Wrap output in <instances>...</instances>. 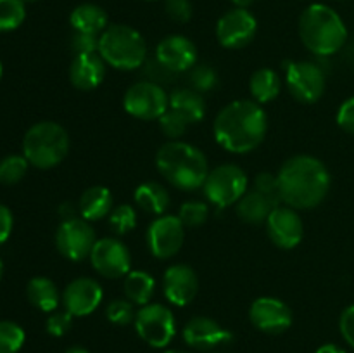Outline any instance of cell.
I'll list each match as a JSON object with an SVG mask.
<instances>
[{
	"label": "cell",
	"mask_w": 354,
	"mask_h": 353,
	"mask_svg": "<svg viewBox=\"0 0 354 353\" xmlns=\"http://www.w3.org/2000/svg\"><path fill=\"white\" fill-rule=\"evenodd\" d=\"M268 132V116L261 104L239 99L227 104L213 123L214 141L225 151L248 154L258 149Z\"/></svg>",
	"instance_id": "obj_1"
},
{
	"label": "cell",
	"mask_w": 354,
	"mask_h": 353,
	"mask_svg": "<svg viewBox=\"0 0 354 353\" xmlns=\"http://www.w3.org/2000/svg\"><path fill=\"white\" fill-rule=\"evenodd\" d=\"M280 201L294 210H311L322 204L330 190V173L318 158L297 154L287 159L277 173Z\"/></svg>",
	"instance_id": "obj_2"
},
{
	"label": "cell",
	"mask_w": 354,
	"mask_h": 353,
	"mask_svg": "<svg viewBox=\"0 0 354 353\" xmlns=\"http://www.w3.org/2000/svg\"><path fill=\"white\" fill-rule=\"evenodd\" d=\"M158 172L180 190H197L209 173L207 158L199 147L183 141H168L156 154Z\"/></svg>",
	"instance_id": "obj_3"
},
{
	"label": "cell",
	"mask_w": 354,
	"mask_h": 353,
	"mask_svg": "<svg viewBox=\"0 0 354 353\" xmlns=\"http://www.w3.org/2000/svg\"><path fill=\"white\" fill-rule=\"evenodd\" d=\"M299 38L304 47L318 57H328L341 51L348 40L342 17L325 3H311L299 17Z\"/></svg>",
	"instance_id": "obj_4"
},
{
	"label": "cell",
	"mask_w": 354,
	"mask_h": 353,
	"mask_svg": "<svg viewBox=\"0 0 354 353\" xmlns=\"http://www.w3.org/2000/svg\"><path fill=\"white\" fill-rule=\"evenodd\" d=\"M99 54L111 68L133 71L147 61V42L128 24H109L99 35Z\"/></svg>",
	"instance_id": "obj_5"
},
{
	"label": "cell",
	"mask_w": 354,
	"mask_h": 353,
	"mask_svg": "<svg viewBox=\"0 0 354 353\" xmlns=\"http://www.w3.org/2000/svg\"><path fill=\"white\" fill-rule=\"evenodd\" d=\"M68 152L69 135L55 121H40L24 134L23 156L35 168H54L64 161Z\"/></svg>",
	"instance_id": "obj_6"
},
{
	"label": "cell",
	"mask_w": 354,
	"mask_h": 353,
	"mask_svg": "<svg viewBox=\"0 0 354 353\" xmlns=\"http://www.w3.org/2000/svg\"><path fill=\"white\" fill-rule=\"evenodd\" d=\"M249 180L244 170L234 163H225L209 170L207 179L204 182V196L216 208H223L237 204V201L248 192Z\"/></svg>",
	"instance_id": "obj_7"
},
{
	"label": "cell",
	"mask_w": 354,
	"mask_h": 353,
	"mask_svg": "<svg viewBox=\"0 0 354 353\" xmlns=\"http://www.w3.org/2000/svg\"><path fill=\"white\" fill-rule=\"evenodd\" d=\"M135 331L152 348H166L176 334L173 311L161 303H147L135 315Z\"/></svg>",
	"instance_id": "obj_8"
},
{
	"label": "cell",
	"mask_w": 354,
	"mask_h": 353,
	"mask_svg": "<svg viewBox=\"0 0 354 353\" xmlns=\"http://www.w3.org/2000/svg\"><path fill=\"white\" fill-rule=\"evenodd\" d=\"M123 107L130 116L142 121H158L169 109V96L165 87L158 83L142 82L133 83L123 97Z\"/></svg>",
	"instance_id": "obj_9"
},
{
	"label": "cell",
	"mask_w": 354,
	"mask_h": 353,
	"mask_svg": "<svg viewBox=\"0 0 354 353\" xmlns=\"http://www.w3.org/2000/svg\"><path fill=\"white\" fill-rule=\"evenodd\" d=\"M286 85L290 96L303 104L322 99L327 87L324 69L311 61H292L286 66Z\"/></svg>",
	"instance_id": "obj_10"
},
{
	"label": "cell",
	"mask_w": 354,
	"mask_h": 353,
	"mask_svg": "<svg viewBox=\"0 0 354 353\" xmlns=\"http://www.w3.org/2000/svg\"><path fill=\"white\" fill-rule=\"evenodd\" d=\"M95 242V230L85 218L75 217L62 220L55 232V248L66 260L71 262H82L88 258Z\"/></svg>",
	"instance_id": "obj_11"
},
{
	"label": "cell",
	"mask_w": 354,
	"mask_h": 353,
	"mask_svg": "<svg viewBox=\"0 0 354 353\" xmlns=\"http://www.w3.org/2000/svg\"><path fill=\"white\" fill-rule=\"evenodd\" d=\"M185 241V225L175 215H161L147 227L145 242L151 255L158 260H168L178 255Z\"/></svg>",
	"instance_id": "obj_12"
},
{
	"label": "cell",
	"mask_w": 354,
	"mask_h": 353,
	"mask_svg": "<svg viewBox=\"0 0 354 353\" xmlns=\"http://www.w3.org/2000/svg\"><path fill=\"white\" fill-rule=\"evenodd\" d=\"M88 260L92 269L107 279H124L131 270L130 249L116 237L97 239Z\"/></svg>",
	"instance_id": "obj_13"
},
{
	"label": "cell",
	"mask_w": 354,
	"mask_h": 353,
	"mask_svg": "<svg viewBox=\"0 0 354 353\" xmlns=\"http://www.w3.org/2000/svg\"><path fill=\"white\" fill-rule=\"evenodd\" d=\"M258 31V21L249 12L248 9H235L228 10L218 19L216 23V38L220 45L225 48H244L245 45L251 44Z\"/></svg>",
	"instance_id": "obj_14"
},
{
	"label": "cell",
	"mask_w": 354,
	"mask_h": 353,
	"mask_svg": "<svg viewBox=\"0 0 354 353\" xmlns=\"http://www.w3.org/2000/svg\"><path fill=\"white\" fill-rule=\"evenodd\" d=\"M266 232L277 248L294 249L304 235V225L297 210L290 206H275L266 218Z\"/></svg>",
	"instance_id": "obj_15"
},
{
	"label": "cell",
	"mask_w": 354,
	"mask_h": 353,
	"mask_svg": "<svg viewBox=\"0 0 354 353\" xmlns=\"http://www.w3.org/2000/svg\"><path fill=\"white\" fill-rule=\"evenodd\" d=\"M251 324L266 334H282L292 325V311L282 300L261 296L252 301L249 308Z\"/></svg>",
	"instance_id": "obj_16"
},
{
	"label": "cell",
	"mask_w": 354,
	"mask_h": 353,
	"mask_svg": "<svg viewBox=\"0 0 354 353\" xmlns=\"http://www.w3.org/2000/svg\"><path fill=\"white\" fill-rule=\"evenodd\" d=\"M104 291L92 277H78L62 291L61 301L73 317H86L102 303Z\"/></svg>",
	"instance_id": "obj_17"
},
{
	"label": "cell",
	"mask_w": 354,
	"mask_h": 353,
	"mask_svg": "<svg viewBox=\"0 0 354 353\" xmlns=\"http://www.w3.org/2000/svg\"><path fill=\"white\" fill-rule=\"evenodd\" d=\"M183 341L196 350H213L223 346L234 339L228 329H225L220 322L211 317L197 315L185 324L182 331Z\"/></svg>",
	"instance_id": "obj_18"
},
{
	"label": "cell",
	"mask_w": 354,
	"mask_h": 353,
	"mask_svg": "<svg viewBox=\"0 0 354 353\" xmlns=\"http://www.w3.org/2000/svg\"><path fill=\"white\" fill-rule=\"evenodd\" d=\"M199 291V279L192 266L175 263L166 269L162 275V293L175 307H187Z\"/></svg>",
	"instance_id": "obj_19"
},
{
	"label": "cell",
	"mask_w": 354,
	"mask_h": 353,
	"mask_svg": "<svg viewBox=\"0 0 354 353\" xmlns=\"http://www.w3.org/2000/svg\"><path fill=\"white\" fill-rule=\"evenodd\" d=\"M156 59L173 73H185L197 64V47L183 35H169L156 47Z\"/></svg>",
	"instance_id": "obj_20"
},
{
	"label": "cell",
	"mask_w": 354,
	"mask_h": 353,
	"mask_svg": "<svg viewBox=\"0 0 354 353\" xmlns=\"http://www.w3.org/2000/svg\"><path fill=\"white\" fill-rule=\"evenodd\" d=\"M106 76V61L99 52L75 55L69 66V80L78 90H93L104 82Z\"/></svg>",
	"instance_id": "obj_21"
},
{
	"label": "cell",
	"mask_w": 354,
	"mask_h": 353,
	"mask_svg": "<svg viewBox=\"0 0 354 353\" xmlns=\"http://www.w3.org/2000/svg\"><path fill=\"white\" fill-rule=\"evenodd\" d=\"M78 210L85 220H102L113 211V194L104 185L88 187L80 197Z\"/></svg>",
	"instance_id": "obj_22"
},
{
	"label": "cell",
	"mask_w": 354,
	"mask_h": 353,
	"mask_svg": "<svg viewBox=\"0 0 354 353\" xmlns=\"http://www.w3.org/2000/svg\"><path fill=\"white\" fill-rule=\"evenodd\" d=\"M277 204L272 199H268L266 196H263L261 192H258L256 189L248 190L241 199L235 204V211H237V217L241 218L244 224L251 225H259L265 224L268 215L272 213V210Z\"/></svg>",
	"instance_id": "obj_23"
},
{
	"label": "cell",
	"mask_w": 354,
	"mask_h": 353,
	"mask_svg": "<svg viewBox=\"0 0 354 353\" xmlns=\"http://www.w3.org/2000/svg\"><path fill=\"white\" fill-rule=\"evenodd\" d=\"M169 109L182 114L189 123H199L206 114V100L203 93L190 87L176 89L169 93Z\"/></svg>",
	"instance_id": "obj_24"
},
{
	"label": "cell",
	"mask_w": 354,
	"mask_h": 353,
	"mask_svg": "<svg viewBox=\"0 0 354 353\" xmlns=\"http://www.w3.org/2000/svg\"><path fill=\"white\" fill-rule=\"evenodd\" d=\"M133 197L140 210H144L145 213L156 215V217L165 215V211L169 208V203H171V196H169L168 189L158 182L140 183L135 189Z\"/></svg>",
	"instance_id": "obj_25"
},
{
	"label": "cell",
	"mask_w": 354,
	"mask_h": 353,
	"mask_svg": "<svg viewBox=\"0 0 354 353\" xmlns=\"http://www.w3.org/2000/svg\"><path fill=\"white\" fill-rule=\"evenodd\" d=\"M69 23L75 28V31L92 35H100L109 26L106 10L97 6V3H80V6H76L73 9L71 16H69Z\"/></svg>",
	"instance_id": "obj_26"
},
{
	"label": "cell",
	"mask_w": 354,
	"mask_h": 353,
	"mask_svg": "<svg viewBox=\"0 0 354 353\" xmlns=\"http://www.w3.org/2000/svg\"><path fill=\"white\" fill-rule=\"evenodd\" d=\"M26 296L35 308L45 314H52L61 301L57 286L48 277H33L26 286Z\"/></svg>",
	"instance_id": "obj_27"
},
{
	"label": "cell",
	"mask_w": 354,
	"mask_h": 353,
	"mask_svg": "<svg viewBox=\"0 0 354 353\" xmlns=\"http://www.w3.org/2000/svg\"><path fill=\"white\" fill-rule=\"evenodd\" d=\"M282 82L275 69L272 68H259L252 73L249 80V92L252 99L258 104H268L279 97Z\"/></svg>",
	"instance_id": "obj_28"
},
{
	"label": "cell",
	"mask_w": 354,
	"mask_h": 353,
	"mask_svg": "<svg viewBox=\"0 0 354 353\" xmlns=\"http://www.w3.org/2000/svg\"><path fill=\"white\" fill-rule=\"evenodd\" d=\"M123 293L127 300L138 307L151 303L156 293L154 277L145 270H130V273L123 279Z\"/></svg>",
	"instance_id": "obj_29"
},
{
	"label": "cell",
	"mask_w": 354,
	"mask_h": 353,
	"mask_svg": "<svg viewBox=\"0 0 354 353\" xmlns=\"http://www.w3.org/2000/svg\"><path fill=\"white\" fill-rule=\"evenodd\" d=\"M26 19L23 0H0V31H14Z\"/></svg>",
	"instance_id": "obj_30"
},
{
	"label": "cell",
	"mask_w": 354,
	"mask_h": 353,
	"mask_svg": "<svg viewBox=\"0 0 354 353\" xmlns=\"http://www.w3.org/2000/svg\"><path fill=\"white\" fill-rule=\"evenodd\" d=\"M26 341L24 329L12 320H0V353H17Z\"/></svg>",
	"instance_id": "obj_31"
},
{
	"label": "cell",
	"mask_w": 354,
	"mask_h": 353,
	"mask_svg": "<svg viewBox=\"0 0 354 353\" xmlns=\"http://www.w3.org/2000/svg\"><path fill=\"white\" fill-rule=\"evenodd\" d=\"M28 159L24 156L19 154H10L7 158H3L0 161V183L3 185H14L19 180H23V176L28 172Z\"/></svg>",
	"instance_id": "obj_32"
},
{
	"label": "cell",
	"mask_w": 354,
	"mask_h": 353,
	"mask_svg": "<svg viewBox=\"0 0 354 353\" xmlns=\"http://www.w3.org/2000/svg\"><path fill=\"white\" fill-rule=\"evenodd\" d=\"M109 225L118 235L128 234L137 227V211L131 204H120L109 213Z\"/></svg>",
	"instance_id": "obj_33"
},
{
	"label": "cell",
	"mask_w": 354,
	"mask_h": 353,
	"mask_svg": "<svg viewBox=\"0 0 354 353\" xmlns=\"http://www.w3.org/2000/svg\"><path fill=\"white\" fill-rule=\"evenodd\" d=\"M218 85V75L209 64H196L189 69V87L199 93L211 92Z\"/></svg>",
	"instance_id": "obj_34"
},
{
	"label": "cell",
	"mask_w": 354,
	"mask_h": 353,
	"mask_svg": "<svg viewBox=\"0 0 354 353\" xmlns=\"http://www.w3.org/2000/svg\"><path fill=\"white\" fill-rule=\"evenodd\" d=\"M207 215H209V206L204 201H187L178 211V218L185 227H201L206 224Z\"/></svg>",
	"instance_id": "obj_35"
},
{
	"label": "cell",
	"mask_w": 354,
	"mask_h": 353,
	"mask_svg": "<svg viewBox=\"0 0 354 353\" xmlns=\"http://www.w3.org/2000/svg\"><path fill=\"white\" fill-rule=\"evenodd\" d=\"M159 128H161L162 134L169 138V141H180V138L185 135L187 128H189V121L178 114L176 111L168 109L161 118L158 120Z\"/></svg>",
	"instance_id": "obj_36"
},
{
	"label": "cell",
	"mask_w": 354,
	"mask_h": 353,
	"mask_svg": "<svg viewBox=\"0 0 354 353\" xmlns=\"http://www.w3.org/2000/svg\"><path fill=\"white\" fill-rule=\"evenodd\" d=\"M142 75H144V80L158 83V85L161 87L171 85L176 78V73H173L171 69L166 68L159 59H156V55L144 62V66H142Z\"/></svg>",
	"instance_id": "obj_37"
},
{
	"label": "cell",
	"mask_w": 354,
	"mask_h": 353,
	"mask_svg": "<svg viewBox=\"0 0 354 353\" xmlns=\"http://www.w3.org/2000/svg\"><path fill=\"white\" fill-rule=\"evenodd\" d=\"M135 305L130 300H113L106 308V317L111 324L114 325H128L130 322H135Z\"/></svg>",
	"instance_id": "obj_38"
},
{
	"label": "cell",
	"mask_w": 354,
	"mask_h": 353,
	"mask_svg": "<svg viewBox=\"0 0 354 353\" xmlns=\"http://www.w3.org/2000/svg\"><path fill=\"white\" fill-rule=\"evenodd\" d=\"M254 189L258 192H261L263 196H266L268 199H272L273 203L279 206L282 201H280V192H279V179L277 175L270 172H261L256 175L254 179Z\"/></svg>",
	"instance_id": "obj_39"
},
{
	"label": "cell",
	"mask_w": 354,
	"mask_h": 353,
	"mask_svg": "<svg viewBox=\"0 0 354 353\" xmlns=\"http://www.w3.org/2000/svg\"><path fill=\"white\" fill-rule=\"evenodd\" d=\"M73 315L69 314L68 310L64 311H52L50 317L47 318V324H45V329L50 336L54 338H61L64 336L69 329L73 327Z\"/></svg>",
	"instance_id": "obj_40"
},
{
	"label": "cell",
	"mask_w": 354,
	"mask_h": 353,
	"mask_svg": "<svg viewBox=\"0 0 354 353\" xmlns=\"http://www.w3.org/2000/svg\"><path fill=\"white\" fill-rule=\"evenodd\" d=\"M165 10L175 23H189L194 14L190 0H165Z\"/></svg>",
	"instance_id": "obj_41"
},
{
	"label": "cell",
	"mask_w": 354,
	"mask_h": 353,
	"mask_svg": "<svg viewBox=\"0 0 354 353\" xmlns=\"http://www.w3.org/2000/svg\"><path fill=\"white\" fill-rule=\"evenodd\" d=\"M71 48L75 52V55L99 52V35L75 31V35L71 38Z\"/></svg>",
	"instance_id": "obj_42"
},
{
	"label": "cell",
	"mask_w": 354,
	"mask_h": 353,
	"mask_svg": "<svg viewBox=\"0 0 354 353\" xmlns=\"http://www.w3.org/2000/svg\"><path fill=\"white\" fill-rule=\"evenodd\" d=\"M337 125L344 132L354 135V97H349L341 104L337 111Z\"/></svg>",
	"instance_id": "obj_43"
},
{
	"label": "cell",
	"mask_w": 354,
	"mask_h": 353,
	"mask_svg": "<svg viewBox=\"0 0 354 353\" xmlns=\"http://www.w3.org/2000/svg\"><path fill=\"white\" fill-rule=\"evenodd\" d=\"M339 329H341V334L342 338H344V341L348 343L351 348H354V305H349V307L341 314V318H339Z\"/></svg>",
	"instance_id": "obj_44"
},
{
	"label": "cell",
	"mask_w": 354,
	"mask_h": 353,
	"mask_svg": "<svg viewBox=\"0 0 354 353\" xmlns=\"http://www.w3.org/2000/svg\"><path fill=\"white\" fill-rule=\"evenodd\" d=\"M12 227H14L12 213H10L9 208L0 204V244H3V242L10 237Z\"/></svg>",
	"instance_id": "obj_45"
},
{
	"label": "cell",
	"mask_w": 354,
	"mask_h": 353,
	"mask_svg": "<svg viewBox=\"0 0 354 353\" xmlns=\"http://www.w3.org/2000/svg\"><path fill=\"white\" fill-rule=\"evenodd\" d=\"M317 353H346V352L341 348V346L328 343V345H322L320 348L317 350Z\"/></svg>",
	"instance_id": "obj_46"
},
{
	"label": "cell",
	"mask_w": 354,
	"mask_h": 353,
	"mask_svg": "<svg viewBox=\"0 0 354 353\" xmlns=\"http://www.w3.org/2000/svg\"><path fill=\"white\" fill-rule=\"evenodd\" d=\"M59 213L62 215V218H64V220H68V218H75V210H73L71 203L62 204L61 210H59Z\"/></svg>",
	"instance_id": "obj_47"
},
{
	"label": "cell",
	"mask_w": 354,
	"mask_h": 353,
	"mask_svg": "<svg viewBox=\"0 0 354 353\" xmlns=\"http://www.w3.org/2000/svg\"><path fill=\"white\" fill-rule=\"evenodd\" d=\"M232 3H234L235 7H239V9H248L249 6L254 3V0H232Z\"/></svg>",
	"instance_id": "obj_48"
},
{
	"label": "cell",
	"mask_w": 354,
	"mask_h": 353,
	"mask_svg": "<svg viewBox=\"0 0 354 353\" xmlns=\"http://www.w3.org/2000/svg\"><path fill=\"white\" fill-rule=\"evenodd\" d=\"M64 353H90V352L86 348H83V346H71V348L66 350Z\"/></svg>",
	"instance_id": "obj_49"
},
{
	"label": "cell",
	"mask_w": 354,
	"mask_h": 353,
	"mask_svg": "<svg viewBox=\"0 0 354 353\" xmlns=\"http://www.w3.org/2000/svg\"><path fill=\"white\" fill-rule=\"evenodd\" d=\"M165 353H187V352H180V350H168V352Z\"/></svg>",
	"instance_id": "obj_50"
},
{
	"label": "cell",
	"mask_w": 354,
	"mask_h": 353,
	"mask_svg": "<svg viewBox=\"0 0 354 353\" xmlns=\"http://www.w3.org/2000/svg\"><path fill=\"white\" fill-rule=\"evenodd\" d=\"M2 272H3V263L2 260H0V279H2Z\"/></svg>",
	"instance_id": "obj_51"
},
{
	"label": "cell",
	"mask_w": 354,
	"mask_h": 353,
	"mask_svg": "<svg viewBox=\"0 0 354 353\" xmlns=\"http://www.w3.org/2000/svg\"><path fill=\"white\" fill-rule=\"evenodd\" d=\"M2 73H3V66H2V61H0V78H2Z\"/></svg>",
	"instance_id": "obj_52"
},
{
	"label": "cell",
	"mask_w": 354,
	"mask_h": 353,
	"mask_svg": "<svg viewBox=\"0 0 354 353\" xmlns=\"http://www.w3.org/2000/svg\"><path fill=\"white\" fill-rule=\"evenodd\" d=\"M23 2L24 3H26V2H37V0H23Z\"/></svg>",
	"instance_id": "obj_53"
},
{
	"label": "cell",
	"mask_w": 354,
	"mask_h": 353,
	"mask_svg": "<svg viewBox=\"0 0 354 353\" xmlns=\"http://www.w3.org/2000/svg\"><path fill=\"white\" fill-rule=\"evenodd\" d=\"M147 2H156V0H147Z\"/></svg>",
	"instance_id": "obj_54"
}]
</instances>
